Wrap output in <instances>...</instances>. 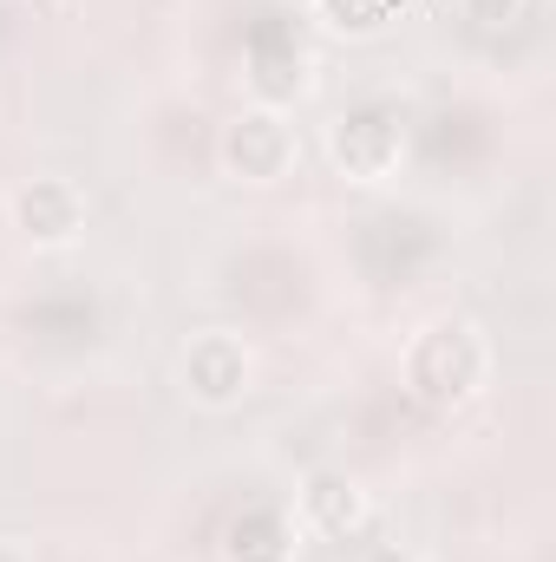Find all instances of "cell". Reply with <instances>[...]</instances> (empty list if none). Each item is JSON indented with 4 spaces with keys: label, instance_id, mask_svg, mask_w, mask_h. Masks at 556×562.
Returning a JSON list of instances; mask_svg holds the SVG:
<instances>
[{
    "label": "cell",
    "instance_id": "9",
    "mask_svg": "<svg viewBox=\"0 0 556 562\" xmlns=\"http://www.w3.org/2000/svg\"><path fill=\"white\" fill-rule=\"evenodd\" d=\"M400 0H314V13L334 26V33H380L393 20Z\"/></svg>",
    "mask_w": 556,
    "mask_h": 562
},
{
    "label": "cell",
    "instance_id": "1",
    "mask_svg": "<svg viewBox=\"0 0 556 562\" xmlns=\"http://www.w3.org/2000/svg\"><path fill=\"white\" fill-rule=\"evenodd\" d=\"M400 380H407V393H413L419 406H432V413L471 406L491 386V340H485V327L465 321V314L425 321L407 340V353H400Z\"/></svg>",
    "mask_w": 556,
    "mask_h": 562
},
{
    "label": "cell",
    "instance_id": "7",
    "mask_svg": "<svg viewBox=\"0 0 556 562\" xmlns=\"http://www.w3.org/2000/svg\"><path fill=\"white\" fill-rule=\"evenodd\" d=\"M243 86H249V105L288 112V105L308 99V86H314V59H308V46H301L288 26H263V33H249Z\"/></svg>",
    "mask_w": 556,
    "mask_h": 562
},
{
    "label": "cell",
    "instance_id": "4",
    "mask_svg": "<svg viewBox=\"0 0 556 562\" xmlns=\"http://www.w3.org/2000/svg\"><path fill=\"white\" fill-rule=\"evenodd\" d=\"M327 164L347 183H387L407 164V119L393 105H354L327 125Z\"/></svg>",
    "mask_w": 556,
    "mask_h": 562
},
{
    "label": "cell",
    "instance_id": "2",
    "mask_svg": "<svg viewBox=\"0 0 556 562\" xmlns=\"http://www.w3.org/2000/svg\"><path fill=\"white\" fill-rule=\"evenodd\" d=\"M177 393L197 413H236L256 393V347L230 327H203L177 353Z\"/></svg>",
    "mask_w": 556,
    "mask_h": 562
},
{
    "label": "cell",
    "instance_id": "5",
    "mask_svg": "<svg viewBox=\"0 0 556 562\" xmlns=\"http://www.w3.org/2000/svg\"><path fill=\"white\" fill-rule=\"evenodd\" d=\"M294 524H301V537L354 543V537L374 524V497H367V484H360L354 471L321 464V471H308V477L294 484Z\"/></svg>",
    "mask_w": 556,
    "mask_h": 562
},
{
    "label": "cell",
    "instance_id": "10",
    "mask_svg": "<svg viewBox=\"0 0 556 562\" xmlns=\"http://www.w3.org/2000/svg\"><path fill=\"white\" fill-rule=\"evenodd\" d=\"M458 13H465L471 26H485V33H498V26H511V20L524 13V0H458Z\"/></svg>",
    "mask_w": 556,
    "mask_h": 562
},
{
    "label": "cell",
    "instance_id": "3",
    "mask_svg": "<svg viewBox=\"0 0 556 562\" xmlns=\"http://www.w3.org/2000/svg\"><path fill=\"white\" fill-rule=\"evenodd\" d=\"M216 164L223 177L249 183V190H276L294 177L301 164V132L288 112H269V105H243L223 132H216Z\"/></svg>",
    "mask_w": 556,
    "mask_h": 562
},
{
    "label": "cell",
    "instance_id": "12",
    "mask_svg": "<svg viewBox=\"0 0 556 562\" xmlns=\"http://www.w3.org/2000/svg\"><path fill=\"white\" fill-rule=\"evenodd\" d=\"M0 562H33V550H26V543H13V537H0Z\"/></svg>",
    "mask_w": 556,
    "mask_h": 562
},
{
    "label": "cell",
    "instance_id": "6",
    "mask_svg": "<svg viewBox=\"0 0 556 562\" xmlns=\"http://www.w3.org/2000/svg\"><path fill=\"white\" fill-rule=\"evenodd\" d=\"M7 210H13L20 243H33V249H73L86 236V216H92L86 190L73 177H26Z\"/></svg>",
    "mask_w": 556,
    "mask_h": 562
},
{
    "label": "cell",
    "instance_id": "8",
    "mask_svg": "<svg viewBox=\"0 0 556 562\" xmlns=\"http://www.w3.org/2000/svg\"><path fill=\"white\" fill-rule=\"evenodd\" d=\"M301 524L281 504H249L223 524V562H301Z\"/></svg>",
    "mask_w": 556,
    "mask_h": 562
},
{
    "label": "cell",
    "instance_id": "11",
    "mask_svg": "<svg viewBox=\"0 0 556 562\" xmlns=\"http://www.w3.org/2000/svg\"><path fill=\"white\" fill-rule=\"evenodd\" d=\"M360 562H419V557L400 550V543H374V550H360Z\"/></svg>",
    "mask_w": 556,
    "mask_h": 562
}]
</instances>
